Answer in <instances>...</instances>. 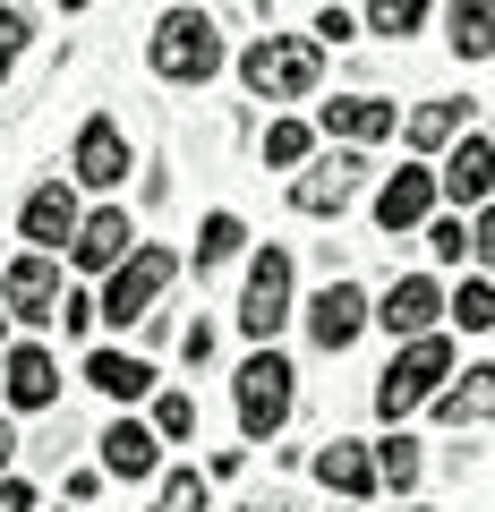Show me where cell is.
Segmentation results:
<instances>
[{
    "instance_id": "obj_35",
    "label": "cell",
    "mask_w": 495,
    "mask_h": 512,
    "mask_svg": "<svg viewBox=\"0 0 495 512\" xmlns=\"http://www.w3.org/2000/svg\"><path fill=\"white\" fill-rule=\"evenodd\" d=\"M470 256H478V265H495V205L478 214V231H470Z\"/></svg>"
},
{
    "instance_id": "obj_13",
    "label": "cell",
    "mask_w": 495,
    "mask_h": 512,
    "mask_svg": "<svg viewBox=\"0 0 495 512\" xmlns=\"http://www.w3.org/2000/svg\"><path fill=\"white\" fill-rule=\"evenodd\" d=\"M436 188H444V180H436L427 163H402L385 188H376V222H385V231H419V222L436 214Z\"/></svg>"
},
{
    "instance_id": "obj_10",
    "label": "cell",
    "mask_w": 495,
    "mask_h": 512,
    "mask_svg": "<svg viewBox=\"0 0 495 512\" xmlns=\"http://www.w3.org/2000/svg\"><path fill=\"white\" fill-rule=\"evenodd\" d=\"M69 171H77L86 188H120V180H129V137H120V120H111V111H86Z\"/></svg>"
},
{
    "instance_id": "obj_26",
    "label": "cell",
    "mask_w": 495,
    "mask_h": 512,
    "mask_svg": "<svg viewBox=\"0 0 495 512\" xmlns=\"http://www.w3.org/2000/svg\"><path fill=\"white\" fill-rule=\"evenodd\" d=\"M154 512H214V487H205V470H163V487H154Z\"/></svg>"
},
{
    "instance_id": "obj_41",
    "label": "cell",
    "mask_w": 495,
    "mask_h": 512,
    "mask_svg": "<svg viewBox=\"0 0 495 512\" xmlns=\"http://www.w3.org/2000/svg\"><path fill=\"white\" fill-rule=\"evenodd\" d=\"M410 512H427V504H410Z\"/></svg>"
},
{
    "instance_id": "obj_36",
    "label": "cell",
    "mask_w": 495,
    "mask_h": 512,
    "mask_svg": "<svg viewBox=\"0 0 495 512\" xmlns=\"http://www.w3.org/2000/svg\"><path fill=\"white\" fill-rule=\"evenodd\" d=\"M0 512H35V487L26 478H0Z\"/></svg>"
},
{
    "instance_id": "obj_32",
    "label": "cell",
    "mask_w": 495,
    "mask_h": 512,
    "mask_svg": "<svg viewBox=\"0 0 495 512\" xmlns=\"http://www.w3.org/2000/svg\"><path fill=\"white\" fill-rule=\"evenodd\" d=\"M26 26H35V18H26V9H0V77H9V60H18Z\"/></svg>"
},
{
    "instance_id": "obj_21",
    "label": "cell",
    "mask_w": 495,
    "mask_h": 512,
    "mask_svg": "<svg viewBox=\"0 0 495 512\" xmlns=\"http://www.w3.org/2000/svg\"><path fill=\"white\" fill-rule=\"evenodd\" d=\"M461 111H470V103H453V94H436V103H419V111H410V120H402V146H419V154H453L461 146Z\"/></svg>"
},
{
    "instance_id": "obj_7",
    "label": "cell",
    "mask_w": 495,
    "mask_h": 512,
    "mask_svg": "<svg viewBox=\"0 0 495 512\" xmlns=\"http://www.w3.org/2000/svg\"><path fill=\"white\" fill-rule=\"evenodd\" d=\"M0 308L18 316V325H60V256H9V274H0Z\"/></svg>"
},
{
    "instance_id": "obj_5",
    "label": "cell",
    "mask_w": 495,
    "mask_h": 512,
    "mask_svg": "<svg viewBox=\"0 0 495 512\" xmlns=\"http://www.w3.org/2000/svg\"><path fill=\"white\" fill-rule=\"evenodd\" d=\"M282 325H291V248H257L248 291H239V333L248 342H274Z\"/></svg>"
},
{
    "instance_id": "obj_40",
    "label": "cell",
    "mask_w": 495,
    "mask_h": 512,
    "mask_svg": "<svg viewBox=\"0 0 495 512\" xmlns=\"http://www.w3.org/2000/svg\"><path fill=\"white\" fill-rule=\"evenodd\" d=\"M0 333H9V308H0Z\"/></svg>"
},
{
    "instance_id": "obj_39",
    "label": "cell",
    "mask_w": 495,
    "mask_h": 512,
    "mask_svg": "<svg viewBox=\"0 0 495 512\" xmlns=\"http://www.w3.org/2000/svg\"><path fill=\"white\" fill-rule=\"evenodd\" d=\"M248 512H291V504H248Z\"/></svg>"
},
{
    "instance_id": "obj_20",
    "label": "cell",
    "mask_w": 495,
    "mask_h": 512,
    "mask_svg": "<svg viewBox=\"0 0 495 512\" xmlns=\"http://www.w3.org/2000/svg\"><path fill=\"white\" fill-rule=\"evenodd\" d=\"M86 384H94V393H111V402H146V393H154V367L129 359V350H94Z\"/></svg>"
},
{
    "instance_id": "obj_27",
    "label": "cell",
    "mask_w": 495,
    "mask_h": 512,
    "mask_svg": "<svg viewBox=\"0 0 495 512\" xmlns=\"http://www.w3.org/2000/svg\"><path fill=\"white\" fill-rule=\"evenodd\" d=\"M376 478H385L393 495H410V487H419V444H410V436H385V444H376Z\"/></svg>"
},
{
    "instance_id": "obj_29",
    "label": "cell",
    "mask_w": 495,
    "mask_h": 512,
    "mask_svg": "<svg viewBox=\"0 0 495 512\" xmlns=\"http://www.w3.org/2000/svg\"><path fill=\"white\" fill-rule=\"evenodd\" d=\"M265 163L274 171H308V120H274L265 128Z\"/></svg>"
},
{
    "instance_id": "obj_8",
    "label": "cell",
    "mask_w": 495,
    "mask_h": 512,
    "mask_svg": "<svg viewBox=\"0 0 495 512\" xmlns=\"http://www.w3.org/2000/svg\"><path fill=\"white\" fill-rule=\"evenodd\" d=\"M367 325H376V308H367V291H359V282H325V291L308 299V342L325 350V359H342V350L359 342Z\"/></svg>"
},
{
    "instance_id": "obj_19",
    "label": "cell",
    "mask_w": 495,
    "mask_h": 512,
    "mask_svg": "<svg viewBox=\"0 0 495 512\" xmlns=\"http://www.w3.org/2000/svg\"><path fill=\"white\" fill-rule=\"evenodd\" d=\"M436 419H444V427H487V419H495V367L453 376V384L436 393Z\"/></svg>"
},
{
    "instance_id": "obj_16",
    "label": "cell",
    "mask_w": 495,
    "mask_h": 512,
    "mask_svg": "<svg viewBox=\"0 0 495 512\" xmlns=\"http://www.w3.org/2000/svg\"><path fill=\"white\" fill-rule=\"evenodd\" d=\"M103 470L111 478H154L163 470V436H154L146 419H111L103 427Z\"/></svg>"
},
{
    "instance_id": "obj_4",
    "label": "cell",
    "mask_w": 495,
    "mask_h": 512,
    "mask_svg": "<svg viewBox=\"0 0 495 512\" xmlns=\"http://www.w3.org/2000/svg\"><path fill=\"white\" fill-rule=\"evenodd\" d=\"M239 393H231V402H239V436H248V444H265V436H282V427H291V359H282V350H257V359H248V367H239Z\"/></svg>"
},
{
    "instance_id": "obj_3",
    "label": "cell",
    "mask_w": 495,
    "mask_h": 512,
    "mask_svg": "<svg viewBox=\"0 0 495 512\" xmlns=\"http://www.w3.org/2000/svg\"><path fill=\"white\" fill-rule=\"evenodd\" d=\"M444 384H453V342H444V333L402 342V350H393V367L376 376V410H385V419H410L419 402H436Z\"/></svg>"
},
{
    "instance_id": "obj_11",
    "label": "cell",
    "mask_w": 495,
    "mask_h": 512,
    "mask_svg": "<svg viewBox=\"0 0 495 512\" xmlns=\"http://www.w3.org/2000/svg\"><path fill=\"white\" fill-rule=\"evenodd\" d=\"M359 180H367L359 154H325V163H308L291 180V205H299V214H342V205L359 197Z\"/></svg>"
},
{
    "instance_id": "obj_23",
    "label": "cell",
    "mask_w": 495,
    "mask_h": 512,
    "mask_svg": "<svg viewBox=\"0 0 495 512\" xmlns=\"http://www.w3.org/2000/svg\"><path fill=\"white\" fill-rule=\"evenodd\" d=\"M444 35H453V52H461V60H487V52H495V0H478V9L461 0L453 18H444Z\"/></svg>"
},
{
    "instance_id": "obj_37",
    "label": "cell",
    "mask_w": 495,
    "mask_h": 512,
    "mask_svg": "<svg viewBox=\"0 0 495 512\" xmlns=\"http://www.w3.org/2000/svg\"><path fill=\"white\" fill-rule=\"evenodd\" d=\"M180 350H188V367H205V359H214V325H188Z\"/></svg>"
},
{
    "instance_id": "obj_18",
    "label": "cell",
    "mask_w": 495,
    "mask_h": 512,
    "mask_svg": "<svg viewBox=\"0 0 495 512\" xmlns=\"http://www.w3.org/2000/svg\"><path fill=\"white\" fill-rule=\"evenodd\" d=\"M60 402V367L43 342H18L9 350V410H52Z\"/></svg>"
},
{
    "instance_id": "obj_2",
    "label": "cell",
    "mask_w": 495,
    "mask_h": 512,
    "mask_svg": "<svg viewBox=\"0 0 495 512\" xmlns=\"http://www.w3.org/2000/svg\"><path fill=\"white\" fill-rule=\"evenodd\" d=\"M239 77H248V94H265V103H299V94H316V77H325V43L316 35H265L239 52Z\"/></svg>"
},
{
    "instance_id": "obj_31",
    "label": "cell",
    "mask_w": 495,
    "mask_h": 512,
    "mask_svg": "<svg viewBox=\"0 0 495 512\" xmlns=\"http://www.w3.org/2000/svg\"><path fill=\"white\" fill-rule=\"evenodd\" d=\"M427 256H444V265H461V256H470V222L436 214V222H427Z\"/></svg>"
},
{
    "instance_id": "obj_28",
    "label": "cell",
    "mask_w": 495,
    "mask_h": 512,
    "mask_svg": "<svg viewBox=\"0 0 495 512\" xmlns=\"http://www.w3.org/2000/svg\"><path fill=\"white\" fill-rule=\"evenodd\" d=\"M359 26H367V35H385V43H402V35H419V26H427V9H419V0H376Z\"/></svg>"
},
{
    "instance_id": "obj_33",
    "label": "cell",
    "mask_w": 495,
    "mask_h": 512,
    "mask_svg": "<svg viewBox=\"0 0 495 512\" xmlns=\"http://www.w3.org/2000/svg\"><path fill=\"white\" fill-rule=\"evenodd\" d=\"M350 35H359L350 9H316V43H350Z\"/></svg>"
},
{
    "instance_id": "obj_17",
    "label": "cell",
    "mask_w": 495,
    "mask_h": 512,
    "mask_svg": "<svg viewBox=\"0 0 495 512\" xmlns=\"http://www.w3.org/2000/svg\"><path fill=\"white\" fill-rule=\"evenodd\" d=\"M325 120V137H350V146H376V137H393L402 128V111L376 103V94H333V111H316Z\"/></svg>"
},
{
    "instance_id": "obj_1",
    "label": "cell",
    "mask_w": 495,
    "mask_h": 512,
    "mask_svg": "<svg viewBox=\"0 0 495 512\" xmlns=\"http://www.w3.org/2000/svg\"><path fill=\"white\" fill-rule=\"evenodd\" d=\"M146 60H154L163 86H205V77L222 69V26L205 18V9H163V18H154Z\"/></svg>"
},
{
    "instance_id": "obj_30",
    "label": "cell",
    "mask_w": 495,
    "mask_h": 512,
    "mask_svg": "<svg viewBox=\"0 0 495 512\" xmlns=\"http://www.w3.org/2000/svg\"><path fill=\"white\" fill-rule=\"evenodd\" d=\"M154 436H163V444L197 436V402H188V393H163V402H154Z\"/></svg>"
},
{
    "instance_id": "obj_6",
    "label": "cell",
    "mask_w": 495,
    "mask_h": 512,
    "mask_svg": "<svg viewBox=\"0 0 495 512\" xmlns=\"http://www.w3.org/2000/svg\"><path fill=\"white\" fill-rule=\"evenodd\" d=\"M171 282H180V256L171 248H137L129 265L103 282V316L111 325H137V316H154V299H163Z\"/></svg>"
},
{
    "instance_id": "obj_12",
    "label": "cell",
    "mask_w": 495,
    "mask_h": 512,
    "mask_svg": "<svg viewBox=\"0 0 495 512\" xmlns=\"http://www.w3.org/2000/svg\"><path fill=\"white\" fill-rule=\"evenodd\" d=\"M436 316H444V291H436L427 274H402L385 299H376V325H385L393 342H427V325H436Z\"/></svg>"
},
{
    "instance_id": "obj_14",
    "label": "cell",
    "mask_w": 495,
    "mask_h": 512,
    "mask_svg": "<svg viewBox=\"0 0 495 512\" xmlns=\"http://www.w3.org/2000/svg\"><path fill=\"white\" fill-rule=\"evenodd\" d=\"M436 180H444L453 205H478V214H487V205H495V137H461V146L444 154Z\"/></svg>"
},
{
    "instance_id": "obj_38",
    "label": "cell",
    "mask_w": 495,
    "mask_h": 512,
    "mask_svg": "<svg viewBox=\"0 0 495 512\" xmlns=\"http://www.w3.org/2000/svg\"><path fill=\"white\" fill-rule=\"evenodd\" d=\"M9 461H18V427L0 419V478H9Z\"/></svg>"
},
{
    "instance_id": "obj_34",
    "label": "cell",
    "mask_w": 495,
    "mask_h": 512,
    "mask_svg": "<svg viewBox=\"0 0 495 512\" xmlns=\"http://www.w3.org/2000/svg\"><path fill=\"white\" fill-rule=\"evenodd\" d=\"M94 316H103V308H94V299H60V333H86Z\"/></svg>"
},
{
    "instance_id": "obj_24",
    "label": "cell",
    "mask_w": 495,
    "mask_h": 512,
    "mask_svg": "<svg viewBox=\"0 0 495 512\" xmlns=\"http://www.w3.org/2000/svg\"><path fill=\"white\" fill-rule=\"evenodd\" d=\"M239 248H248V222H239V214H205V231H197V274L231 265Z\"/></svg>"
},
{
    "instance_id": "obj_9",
    "label": "cell",
    "mask_w": 495,
    "mask_h": 512,
    "mask_svg": "<svg viewBox=\"0 0 495 512\" xmlns=\"http://www.w3.org/2000/svg\"><path fill=\"white\" fill-rule=\"evenodd\" d=\"M137 248H146V239L129 231V214H120V205H103V214H86V222H77L69 265H77V274H120V265H129Z\"/></svg>"
},
{
    "instance_id": "obj_15",
    "label": "cell",
    "mask_w": 495,
    "mask_h": 512,
    "mask_svg": "<svg viewBox=\"0 0 495 512\" xmlns=\"http://www.w3.org/2000/svg\"><path fill=\"white\" fill-rule=\"evenodd\" d=\"M77 222H86V214H77L69 180H43L35 197H26V248H35V256H60V248L77 239Z\"/></svg>"
},
{
    "instance_id": "obj_22",
    "label": "cell",
    "mask_w": 495,
    "mask_h": 512,
    "mask_svg": "<svg viewBox=\"0 0 495 512\" xmlns=\"http://www.w3.org/2000/svg\"><path fill=\"white\" fill-rule=\"evenodd\" d=\"M316 478H325L333 495H367V487H376V453L350 444V436H333L325 453H316Z\"/></svg>"
},
{
    "instance_id": "obj_25",
    "label": "cell",
    "mask_w": 495,
    "mask_h": 512,
    "mask_svg": "<svg viewBox=\"0 0 495 512\" xmlns=\"http://www.w3.org/2000/svg\"><path fill=\"white\" fill-rule=\"evenodd\" d=\"M444 316H453L461 333H487V325H495V282H487V274H470L453 299H444Z\"/></svg>"
}]
</instances>
